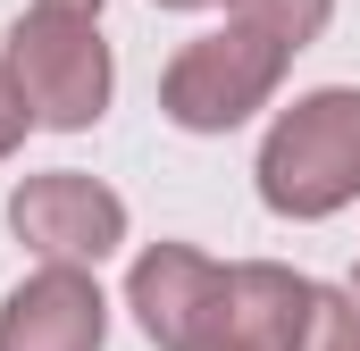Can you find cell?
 I'll return each instance as SVG.
<instances>
[{"label": "cell", "mask_w": 360, "mask_h": 351, "mask_svg": "<svg viewBox=\"0 0 360 351\" xmlns=\"http://www.w3.org/2000/svg\"><path fill=\"white\" fill-rule=\"evenodd\" d=\"M252 192L285 226H327L360 201V84L293 92L260 134Z\"/></svg>", "instance_id": "obj_1"}, {"label": "cell", "mask_w": 360, "mask_h": 351, "mask_svg": "<svg viewBox=\"0 0 360 351\" xmlns=\"http://www.w3.org/2000/svg\"><path fill=\"white\" fill-rule=\"evenodd\" d=\"M285 76H293V51L226 17V25L176 42V59L160 67V117H168L176 134H201V143H210V134H235V126H252L260 109H276Z\"/></svg>", "instance_id": "obj_2"}, {"label": "cell", "mask_w": 360, "mask_h": 351, "mask_svg": "<svg viewBox=\"0 0 360 351\" xmlns=\"http://www.w3.org/2000/svg\"><path fill=\"white\" fill-rule=\"evenodd\" d=\"M0 67L25 100L34 134H92L117 100V51L101 42V25H76V17H8L0 34Z\"/></svg>", "instance_id": "obj_3"}, {"label": "cell", "mask_w": 360, "mask_h": 351, "mask_svg": "<svg viewBox=\"0 0 360 351\" xmlns=\"http://www.w3.org/2000/svg\"><path fill=\"white\" fill-rule=\"evenodd\" d=\"M8 234L34 251V267H101L126 251L134 234V209L117 184H101L84 168H42L8 184Z\"/></svg>", "instance_id": "obj_4"}, {"label": "cell", "mask_w": 360, "mask_h": 351, "mask_svg": "<svg viewBox=\"0 0 360 351\" xmlns=\"http://www.w3.org/2000/svg\"><path fill=\"white\" fill-rule=\"evenodd\" d=\"M126 310L143 326V343L160 351H193L210 335H226V260H210L201 243H143L126 267Z\"/></svg>", "instance_id": "obj_5"}, {"label": "cell", "mask_w": 360, "mask_h": 351, "mask_svg": "<svg viewBox=\"0 0 360 351\" xmlns=\"http://www.w3.org/2000/svg\"><path fill=\"white\" fill-rule=\"evenodd\" d=\"M109 293L92 267H34L0 293V351H101Z\"/></svg>", "instance_id": "obj_6"}, {"label": "cell", "mask_w": 360, "mask_h": 351, "mask_svg": "<svg viewBox=\"0 0 360 351\" xmlns=\"http://www.w3.org/2000/svg\"><path fill=\"white\" fill-rule=\"evenodd\" d=\"M310 293H319V276H302L285 260H226V343L293 351L302 318H310Z\"/></svg>", "instance_id": "obj_7"}, {"label": "cell", "mask_w": 360, "mask_h": 351, "mask_svg": "<svg viewBox=\"0 0 360 351\" xmlns=\"http://www.w3.org/2000/svg\"><path fill=\"white\" fill-rule=\"evenodd\" d=\"M226 17L252 25V34H269V42H285V51H310L335 25V0H226Z\"/></svg>", "instance_id": "obj_8"}, {"label": "cell", "mask_w": 360, "mask_h": 351, "mask_svg": "<svg viewBox=\"0 0 360 351\" xmlns=\"http://www.w3.org/2000/svg\"><path fill=\"white\" fill-rule=\"evenodd\" d=\"M293 351H360V301H352V284H319V293H310V318H302Z\"/></svg>", "instance_id": "obj_9"}, {"label": "cell", "mask_w": 360, "mask_h": 351, "mask_svg": "<svg viewBox=\"0 0 360 351\" xmlns=\"http://www.w3.org/2000/svg\"><path fill=\"white\" fill-rule=\"evenodd\" d=\"M25 134H34V117H25V100H17V84H8V67H0V159H17Z\"/></svg>", "instance_id": "obj_10"}, {"label": "cell", "mask_w": 360, "mask_h": 351, "mask_svg": "<svg viewBox=\"0 0 360 351\" xmlns=\"http://www.w3.org/2000/svg\"><path fill=\"white\" fill-rule=\"evenodd\" d=\"M34 8H42V17H76V25H101V8H109V0H34Z\"/></svg>", "instance_id": "obj_11"}, {"label": "cell", "mask_w": 360, "mask_h": 351, "mask_svg": "<svg viewBox=\"0 0 360 351\" xmlns=\"http://www.w3.org/2000/svg\"><path fill=\"white\" fill-rule=\"evenodd\" d=\"M151 8H176V17H201V8H226V0H151Z\"/></svg>", "instance_id": "obj_12"}, {"label": "cell", "mask_w": 360, "mask_h": 351, "mask_svg": "<svg viewBox=\"0 0 360 351\" xmlns=\"http://www.w3.org/2000/svg\"><path fill=\"white\" fill-rule=\"evenodd\" d=\"M193 351H252V343H226V335H210V343H193Z\"/></svg>", "instance_id": "obj_13"}, {"label": "cell", "mask_w": 360, "mask_h": 351, "mask_svg": "<svg viewBox=\"0 0 360 351\" xmlns=\"http://www.w3.org/2000/svg\"><path fill=\"white\" fill-rule=\"evenodd\" d=\"M352 301H360V267H352Z\"/></svg>", "instance_id": "obj_14"}]
</instances>
